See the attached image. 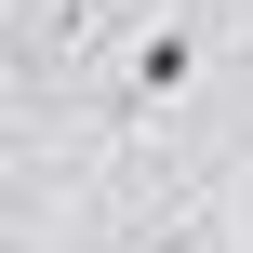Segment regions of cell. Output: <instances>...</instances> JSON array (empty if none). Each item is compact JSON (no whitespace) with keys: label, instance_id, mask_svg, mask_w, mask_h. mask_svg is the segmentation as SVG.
<instances>
[{"label":"cell","instance_id":"1","mask_svg":"<svg viewBox=\"0 0 253 253\" xmlns=\"http://www.w3.org/2000/svg\"><path fill=\"white\" fill-rule=\"evenodd\" d=\"M187 80H200V27L173 13V27H147V40H133V67H120V107L147 120V107H173Z\"/></svg>","mask_w":253,"mask_h":253},{"label":"cell","instance_id":"2","mask_svg":"<svg viewBox=\"0 0 253 253\" xmlns=\"http://www.w3.org/2000/svg\"><path fill=\"white\" fill-rule=\"evenodd\" d=\"M0 80H13V40H0Z\"/></svg>","mask_w":253,"mask_h":253}]
</instances>
